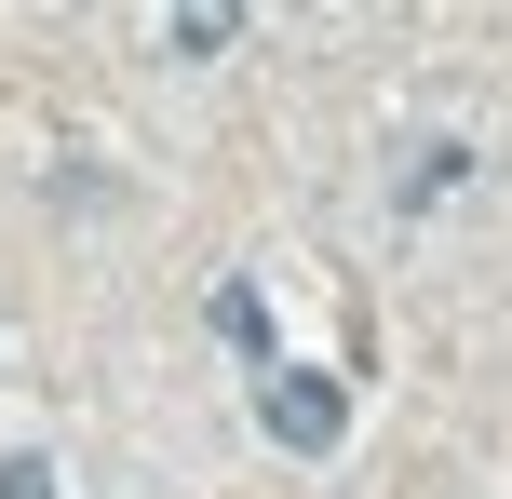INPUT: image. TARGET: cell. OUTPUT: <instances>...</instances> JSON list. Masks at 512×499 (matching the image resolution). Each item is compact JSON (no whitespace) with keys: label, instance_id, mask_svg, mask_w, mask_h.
<instances>
[{"label":"cell","instance_id":"cell-5","mask_svg":"<svg viewBox=\"0 0 512 499\" xmlns=\"http://www.w3.org/2000/svg\"><path fill=\"white\" fill-rule=\"evenodd\" d=\"M0 499H54V459H27V446H14V459H0Z\"/></svg>","mask_w":512,"mask_h":499},{"label":"cell","instance_id":"cell-3","mask_svg":"<svg viewBox=\"0 0 512 499\" xmlns=\"http://www.w3.org/2000/svg\"><path fill=\"white\" fill-rule=\"evenodd\" d=\"M176 14V54H230L243 41V0H162Z\"/></svg>","mask_w":512,"mask_h":499},{"label":"cell","instance_id":"cell-4","mask_svg":"<svg viewBox=\"0 0 512 499\" xmlns=\"http://www.w3.org/2000/svg\"><path fill=\"white\" fill-rule=\"evenodd\" d=\"M459 176H472V149H445V135H418V162H405V203H445Z\"/></svg>","mask_w":512,"mask_h":499},{"label":"cell","instance_id":"cell-1","mask_svg":"<svg viewBox=\"0 0 512 499\" xmlns=\"http://www.w3.org/2000/svg\"><path fill=\"white\" fill-rule=\"evenodd\" d=\"M256 419H270L297 459H324L337 432H351V392H337V378H310V365H270V378H256Z\"/></svg>","mask_w":512,"mask_h":499},{"label":"cell","instance_id":"cell-2","mask_svg":"<svg viewBox=\"0 0 512 499\" xmlns=\"http://www.w3.org/2000/svg\"><path fill=\"white\" fill-rule=\"evenodd\" d=\"M203 311H216V338H230V351H243V365H256V378H270V365H283V338H270V297H256V284H216V297H203Z\"/></svg>","mask_w":512,"mask_h":499}]
</instances>
